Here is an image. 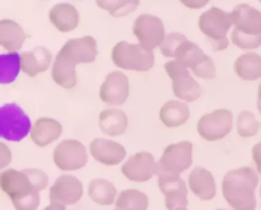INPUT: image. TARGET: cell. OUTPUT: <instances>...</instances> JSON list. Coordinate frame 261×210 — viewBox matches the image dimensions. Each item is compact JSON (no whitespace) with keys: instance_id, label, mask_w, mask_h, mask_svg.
Here are the masks:
<instances>
[{"instance_id":"5","label":"cell","mask_w":261,"mask_h":210,"mask_svg":"<svg viewBox=\"0 0 261 210\" xmlns=\"http://www.w3.org/2000/svg\"><path fill=\"white\" fill-rule=\"evenodd\" d=\"M31 127L30 117L17 103H7L0 107V138L20 142L30 134Z\"/></svg>"},{"instance_id":"27","label":"cell","mask_w":261,"mask_h":210,"mask_svg":"<svg viewBox=\"0 0 261 210\" xmlns=\"http://www.w3.org/2000/svg\"><path fill=\"white\" fill-rule=\"evenodd\" d=\"M88 195L92 200L99 205H111L115 203L117 190L110 181L96 178L88 186Z\"/></svg>"},{"instance_id":"22","label":"cell","mask_w":261,"mask_h":210,"mask_svg":"<svg viewBox=\"0 0 261 210\" xmlns=\"http://www.w3.org/2000/svg\"><path fill=\"white\" fill-rule=\"evenodd\" d=\"M99 129L110 137H120L124 134L129 125V119L122 110L107 109L103 110L98 119Z\"/></svg>"},{"instance_id":"3","label":"cell","mask_w":261,"mask_h":210,"mask_svg":"<svg viewBox=\"0 0 261 210\" xmlns=\"http://www.w3.org/2000/svg\"><path fill=\"white\" fill-rule=\"evenodd\" d=\"M0 189L9 196L18 210H35L40 206V191L32 185L24 171L9 168L0 173Z\"/></svg>"},{"instance_id":"16","label":"cell","mask_w":261,"mask_h":210,"mask_svg":"<svg viewBox=\"0 0 261 210\" xmlns=\"http://www.w3.org/2000/svg\"><path fill=\"white\" fill-rule=\"evenodd\" d=\"M91 155L105 166H117L126 157V150L120 143L114 140L96 138L89 145Z\"/></svg>"},{"instance_id":"20","label":"cell","mask_w":261,"mask_h":210,"mask_svg":"<svg viewBox=\"0 0 261 210\" xmlns=\"http://www.w3.org/2000/svg\"><path fill=\"white\" fill-rule=\"evenodd\" d=\"M53 61L50 51L46 50L45 47H36L32 51L23 52L20 55V70L33 78L37 74L43 73L47 70Z\"/></svg>"},{"instance_id":"13","label":"cell","mask_w":261,"mask_h":210,"mask_svg":"<svg viewBox=\"0 0 261 210\" xmlns=\"http://www.w3.org/2000/svg\"><path fill=\"white\" fill-rule=\"evenodd\" d=\"M130 94L129 79L121 71H112L105 78L99 89L102 102L111 106H121Z\"/></svg>"},{"instance_id":"7","label":"cell","mask_w":261,"mask_h":210,"mask_svg":"<svg viewBox=\"0 0 261 210\" xmlns=\"http://www.w3.org/2000/svg\"><path fill=\"white\" fill-rule=\"evenodd\" d=\"M233 127V114L221 109L205 114L198 121V133L208 142H218L226 138Z\"/></svg>"},{"instance_id":"12","label":"cell","mask_w":261,"mask_h":210,"mask_svg":"<svg viewBox=\"0 0 261 210\" xmlns=\"http://www.w3.org/2000/svg\"><path fill=\"white\" fill-rule=\"evenodd\" d=\"M231 27V13L224 12L217 7H212L199 18V28L209 41L226 38Z\"/></svg>"},{"instance_id":"4","label":"cell","mask_w":261,"mask_h":210,"mask_svg":"<svg viewBox=\"0 0 261 210\" xmlns=\"http://www.w3.org/2000/svg\"><path fill=\"white\" fill-rule=\"evenodd\" d=\"M112 61L115 65L124 70L148 71L154 65V54L140 45L121 42L117 43L112 50Z\"/></svg>"},{"instance_id":"39","label":"cell","mask_w":261,"mask_h":210,"mask_svg":"<svg viewBox=\"0 0 261 210\" xmlns=\"http://www.w3.org/2000/svg\"><path fill=\"white\" fill-rule=\"evenodd\" d=\"M212 48L214 51H223L228 47L229 45V40L228 38H222V40H216V41H211Z\"/></svg>"},{"instance_id":"14","label":"cell","mask_w":261,"mask_h":210,"mask_svg":"<svg viewBox=\"0 0 261 210\" xmlns=\"http://www.w3.org/2000/svg\"><path fill=\"white\" fill-rule=\"evenodd\" d=\"M121 171L129 181L147 182L157 173V162L150 153L140 152L130 157Z\"/></svg>"},{"instance_id":"33","label":"cell","mask_w":261,"mask_h":210,"mask_svg":"<svg viewBox=\"0 0 261 210\" xmlns=\"http://www.w3.org/2000/svg\"><path fill=\"white\" fill-rule=\"evenodd\" d=\"M186 40V37L181 33L173 32L170 35L165 36L163 41L161 42V45L158 46L161 50V52L166 56V58H173L175 56L176 50H177L178 46Z\"/></svg>"},{"instance_id":"15","label":"cell","mask_w":261,"mask_h":210,"mask_svg":"<svg viewBox=\"0 0 261 210\" xmlns=\"http://www.w3.org/2000/svg\"><path fill=\"white\" fill-rule=\"evenodd\" d=\"M83 195V185L71 175H63L54 182L50 189L51 203L60 205H74Z\"/></svg>"},{"instance_id":"29","label":"cell","mask_w":261,"mask_h":210,"mask_svg":"<svg viewBox=\"0 0 261 210\" xmlns=\"http://www.w3.org/2000/svg\"><path fill=\"white\" fill-rule=\"evenodd\" d=\"M116 208L122 210H145L149 205V199L144 193L135 189L124 190L117 196Z\"/></svg>"},{"instance_id":"8","label":"cell","mask_w":261,"mask_h":210,"mask_svg":"<svg viewBox=\"0 0 261 210\" xmlns=\"http://www.w3.org/2000/svg\"><path fill=\"white\" fill-rule=\"evenodd\" d=\"M54 163L61 171H78L88 162L87 149L79 140L66 139L54 149Z\"/></svg>"},{"instance_id":"21","label":"cell","mask_w":261,"mask_h":210,"mask_svg":"<svg viewBox=\"0 0 261 210\" xmlns=\"http://www.w3.org/2000/svg\"><path fill=\"white\" fill-rule=\"evenodd\" d=\"M51 23L56 30L63 33H68L75 30L79 24V13L74 5L68 3H60L51 8L50 10Z\"/></svg>"},{"instance_id":"36","label":"cell","mask_w":261,"mask_h":210,"mask_svg":"<svg viewBox=\"0 0 261 210\" xmlns=\"http://www.w3.org/2000/svg\"><path fill=\"white\" fill-rule=\"evenodd\" d=\"M12 162V152L7 144L0 143V171L4 170Z\"/></svg>"},{"instance_id":"38","label":"cell","mask_w":261,"mask_h":210,"mask_svg":"<svg viewBox=\"0 0 261 210\" xmlns=\"http://www.w3.org/2000/svg\"><path fill=\"white\" fill-rule=\"evenodd\" d=\"M252 160L257 167V172L261 175V142L254 145L252 148Z\"/></svg>"},{"instance_id":"41","label":"cell","mask_w":261,"mask_h":210,"mask_svg":"<svg viewBox=\"0 0 261 210\" xmlns=\"http://www.w3.org/2000/svg\"><path fill=\"white\" fill-rule=\"evenodd\" d=\"M260 194H261V189H260Z\"/></svg>"},{"instance_id":"30","label":"cell","mask_w":261,"mask_h":210,"mask_svg":"<svg viewBox=\"0 0 261 210\" xmlns=\"http://www.w3.org/2000/svg\"><path fill=\"white\" fill-rule=\"evenodd\" d=\"M96 4L112 17H125L135 12L139 0H96Z\"/></svg>"},{"instance_id":"24","label":"cell","mask_w":261,"mask_h":210,"mask_svg":"<svg viewBox=\"0 0 261 210\" xmlns=\"http://www.w3.org/2000/svg\"><path fill=\"white\" fill-rule=\"evenodd\" d=\"M190 117L188 104L181 101H168L161 107L160 120L165 126H182Z\"/></svg>"},{"instance_id":"1","label":"cell","mask_w":261,"mask_h":210,"mask_svg":"<svg viewBox=\"0 0 261 210\" xmlns=\"http://www.w3.org/2000/svg\"><path fill=\"white\" fill-rule=\"evenodd\" d=\"M97 58V41L92 36L71 38L63 46L53 64V79L63 88H74L78 83L76 65L93 63Z\"/></svg>"},{"instance_id":"9","label":"cell","mask_w":261,"mask_h":210,"mask_svg":"<svg viewBox=\"0 0 261 210\" xmlns=\"http://www.w3.org/2000/svg\"><path fill=\"white\" fill-rule=\"evenodd\" d=\"M191 163H193V143H175L168 145L165 149L160 162L157 163V171L181 175L191 167Z\"/></svg>"},{"instance_id":"25","label":"cell","mask_w":261,"mask_h":210,"mask_svg":"<svg viewBox=\"0 0 261 210\" xmlns=\"http://www.w3.org/2000/svg\"><path fill=\"white\" fill-rule=\"evenodd\" d=\"M234 73L242 81L261 79V56L255 52L242 54L234 61Z\"/></svg>"},{"instance_id":"18","label":"cell","mask_w":261,"mask_h":210,"mask_svg":"<svg viewBox=\"0 0 261 210\" xmlns=\"http://www.w3.org/2000/svg\"><path fill=\"white\" fill-rule=\"evenodd\" d=\"M61 133H63V126L60 122L50 117H40L31 127L30 135L32 142L37 147L43 148L58 140Z\"/></svg>"},{"instance_id":"35","label":"cell","mask_w":261,"mask_h":210,"mask_svg":"<svg viewBox=\"0 0 261 210\" xmlns=\"http://www.w3.org/2000/svg\"><path fill=\"white\" fill-rule=\"evenodd\" d=\"M23 171H24L25 175L28 176V178H30L31 182H32V185L35 186L38 191L47 188L48 177L43 171L38 170V168H27V170Z\"/></svg>"},{"instance_id":"2","label":"cell","mask_w":261,"mask_h":210,"mask_svg":"<svg viewBox=\"0 0 261 210\" xmlns=\"http://www.w3.org/2000/svg\"><path fill=\"white\" fill-rule=\"evenodd\" d=\"M257 185L259 176L254 168H236L224 176L222 193L231 208L236 210H254L256 208L255 190Z\"/></svg>"},{"instance_id":"26","label":"cell","mask_w":261,"mask_h":210,"mask_svg":"<svg viewBox=\"0 0 261 210\" xmlns=\"http://www.w3.org/2000/svg\"><path fill=\"white\" fill-rule=\"evenodd\" d=\"M173 58L184 66L194 70L206 58V54H204V51L196 43L185 40L177 47Z\"/></svg>"},{"instance_id":"17","label":"cell","mask_w":261,"mask_h":210,"mask_svg":"<svg viewBox=\"0 0 261 210\" xmlns=\"http://www.w3.org/2000/svg\"><path fill=\"white\" fill-rule=\"evenodd\" d=\"M232 25L247 35L261 33V12L249 4H239L231 13Z\"/></svg>"},{"instance_id":"40","label":"cell","mask_w":261,"mask_h":210,"mask_svg":"<svg viewBox=\"0 0 261 210\" xmlns=\"http://www.w3.org/2000/svg\"><path fill=\"white\" fill-rule=\"evenodd\" d=\"M257 109L261 114V84L259 86V92H257Z\"/></svg>"},{"instance_id":"19","label":"cell","mask_w":261,"mask_h":210,"mask_svg":"<svg viewBox=\"0 0 261 210\" xmlns=\"http://www.w3.org/2000/svg\"><path fill=\"white\" fill-rule=\"evenodd\" d=\"M188 183L190 190L201 200H212L217 194V185L213 175L203 167H195L189 175Z\"/></svg>"},{"instance_id":"37","label":"cell","mask_w":261,"mask_h":210,"mask_svg":"<svg viewBox=\"0 0 261 210\" xmlns=\"http://www.w3.org/2000/svg\"><path fill=\"white\" fill-rule=\"evenodd\" d=\"M189 9H200L209 3V0H180Z\"/></svg>"},{"instance_id":"42","label":"cell","mask_w":261,"mask_h":210,"mask_svg":"<svg viewBox=\"0 0 261 210\" xmlns=\"http://www.w3.org/2000/svg\"><path fill=\"white\" fill-rule=\"evenodd\" d=\"M259 2H260V3H261V0H259Z\"/></svg>"},{"instance_id":"11","label":"cell","mask_w":261,"mask_h":210,"mask_svg":"<svg viewBox=\"0 0 261 210\" xmlns=\"http://www.w3.org/2000/svg\"><path fill=\"white\" fill-rule=\"evenodd\" d=\"M133 32L143 48L153 51L165 38V25L155 15L140 14L135 19Z\"/></svg>"},{"instance_id":"28","label":"cell","mask_w":261,"mask_h":210,"mask_svg":"<svg viewBox=\"0 0 261 210\" xmlns=\"http://www.w3.org/2000/svg\"><path fill=\"white\" fill-rule=\"evenodd\" d=\"M20 73V55L18 52L0 54V84L13 83Z\"/></svg>"},{"instance_id":"32","label":"cell","mask_w":261,"mask_h":210,"mask_svg":"<svg viewBox=\"0 0 261 210\" xmlns=\"http://www.w3.org/2000/svg\"><path fill=\"white\" fill-rule=\"evenodd\" d=\"M231 40L234 45L242 50H256L261 46V33L259 35H247L234 28Z\"/></svg>"},{"instance_id":"31","label":"cell","mask_w":261,"mask_h":210,"mask_svg":"<svg viewBox=\"0 0 261 210\" xmlns=\"http://www.w3.org/2000/svg\"><path fill=\"white\" fill-rule=\"evenodd\" d=\"M237 133L242 138H251L259 133L261 122L250 111H241L237 116Z\"/></svg>"},{"instance_id":"23","label":"cell","mask_w":261,"mask_h":210,"mask_svg":"<svg viewBox=\"0 0 261 210\" xmlns=\"http://www.w3.org/2000/svg\"><path fill=\"white\" fill-rule=\"evenodd\" d=\"M25 32L18 23L10 19L0 20V46L9 52H17L24 43Z\"/></svg>"},{"instance_id":"10","label":"cell","mask_w":261,"mask_h":210,"mask_svg":"<svg viewBox=\"0 0 261 210\" xmlns=\"http://www.w3.org/2000/svg\"><path fill=\"white\" fill-rule=\"evenodd\" d=\"M155 176L158 178V188L165 195L166 208L171 210L188 208V189L180 175L157 171Z\"/></svg>"},{"instance_id":"34","label":"cell","mask_w":261,"mask_h":210,"mask_svg":"<svg viewBox=\"0 0 261 210\" xmlns=\"http://www.w3.org/2000/svg\"><path fill=\"white\" fill-rule=\"evenodd\" d=\"M191 71H193L195 76H198V78H203V79H214L217 75L216 65H214L213 60H212L208 55H206V58Z\"/></svg>"},{"instance_id":"6","label":"cell","mask_w":261,"mask_h":210,"mask_svg":"<svg viewBox=\"0 0 261 210\" xmlns=\"http://www.w3.org/2000/svg\"><path fill=\"white\" fill-rule=\"evenodd\" d=\"M167 75L172 81V89L175 96L184 102H195L201 97V87L194 78L186 66L177 60L168 61L165 65Z\"/></svg>"}]
</instances>
